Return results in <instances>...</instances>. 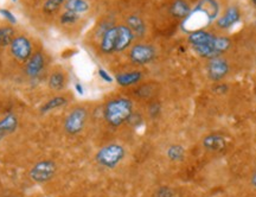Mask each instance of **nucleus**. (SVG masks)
I'll use <instances>...</instances> for the list:
<instances>
[{
    "label": "nucleus",
    "instance_id": "nucleus-19",
    "mask_svg": "<svg viewBox=\"0 0 256 197\" xmlns=\"http://www.w3.org/2000/svg\"><path fill=\"white\" fill-rule=\"evenodd\" d=\"M203 146L211 152H220L226 146V141L224 137L220 134H210L203 139Z\"/></svg>",
    "mask_w": 256,
    "mask_h": 197
},
{
    "label": "nucleus",
    "instance_id": "nucleus-12",
    "mask_svg": "<svg viewBox=\"0 0 256 197\" xmlns=\"http://www.w3.org/2000/svg\"><path fill=\"white\" fill-rule=\"evenodd\" d=\"M44 68H46V56L42 51H37L25 63V74L30 79H37L43 73Z\"/></svg>",
    "mask_w": 256,
    "mask_h": 197
},
{
    "label": "nucleus",
    "instance_id": "nucleus-34",
    "mask_svg": "<svg viewBox=\"0 0 256 197\" xmlns=\"http://www.w3.org/2000/svg\"><path fill=\"white\" fill-rule=\"evenodd\" d=\"M250 3H252V5L254 6V8H256V0H250Z\"/></svg>",
    "mask_w": 256,
    "mask_h": 197
},
{
    "label": "nucleus",
    "instance_id": "nucleus-24",
    "mask_svg": "<svg viewBox=\"0 0 256 197\" xmlns=\"http://www.w3.org/2000/svg\"><path fill=\"white\" fill-rule=\"evenodd\" d=\"M14 29L11 27L0 28V48L8 47L14 40Z\"/></svg>",
    "mask_w": 256,
    "mask_h": 197
},
{
    "label": "nucleus",
    "instance_id": "nucleus-8",
    "mask_svg": "<svg viewBox=\"0 0 256 197\" xmlns=\"http://www.w3.org/2000/svg\"><path fill=\"white\" fill-rule=\"evenodd\" d=\"M206 76L212 82H222L230 73V63L224 56L214 57L206 62Z\"/></svg>",
    "mask_w": 256,
    "mask_h": 197
},
{
    "label": "nucleus",
    "instance_id": "nucleus-33",
    "mask_svg": "<svg viewBox=\"0 0 256 197\" xmlns=\"http://www.w3.org/2000/svg\"><path fill=\"white\" fill-rule=\"evenodd\" d=\"M252 186L256 189V170L254 171V173H252Z\"/></svg>",
    "mask_w": 256,
    "mask_h": 197
},
{
    "label": "nucleus",
    "instance_id": "nucleus-27",
    "mask_svg": "<svg viewBox=\"0 0 256 197\" xmlns=\"http://www.w3.org/2000/svg\"><path fill=\"white\" fill-rule=\"evenodd\" d=\"M153 94H154V88H153L152 85H148V83L142 85L136 89V95L140 99H150L152 98Z\"/></svg>",
    "mask_w": 256,
    "mask_h": 197
},
{
    "label": "nucleus",
    "instance_id": "nucleus-15",
    "mask_svg": "<svg viewBox=\"0 0 256 197\" xmlns=\"http://www.w3.org/2000/svg\"><path fill=\"white\" fill-rule=\"evenodd\" d=\"M191 5L188 0H174L168 8V14L171 17L178 21H186L188 16L191 15Z\"/></svg>",
    "mask_w": 256,
    "mask_h": 197
},
{
    "label": "nucleus",
    "instance_id": "nucleus-23",
    "mask_svg": "<svg viewBox=\"0 0 256 197\" xmlns=\"http://www.w3.org/2000/svg\"><path fill=\"white\" fill-rule=\"evenodd\" d=\"M166 156H168V159L172 161H180L182 159H184L185 150L182 145H170L168 150H166Z\"/></svg>",
    "mask_w": 256,
    "mask_h": 197
},
{
    "label": "nucleus",
    "instance_id": "nucleus-29",
    "mask_svg": "<svg viewBox=\"0 0 256 197\" xmlns=\"http://www.w3.org/2000/svg\"><path fill=\"white\" fill-rule=\"evenodd\" d=\"M162 111V106L159 102H152L148 107V114L151 118H156Z\"/></svg>",
    "mask_w": 256,
    "mask_h": 197
},
{
    "label": "nucleus",
    "instance_id": "nucleus-32",
    "mask_svg": "<svg viewBox=\"0 0 256 197\" xmlns=\"http://www.w3.org/2000/svg\"><path fill=\"white\" fill-rule=\"evenodd\" d=\"M75 90H76V92L78 93L80 95H83V94H84V88H83V86H82L81 83H80V82L75 83Z\"/></svg>",
    "mask_w": 256,
    "mask_h": 197
},
{
    "label": "nucleus",
    "instance_id": "nucleus-36",
    "mask_svg": "<svg viewBox=\"0 0 256 197\" xmlns=\"http://www.w3.org/2000/svg\"><path fill=\"white\" fill-rule=\"evenodd\" d=\"M0 140H2V137H0Z\"/></svg>",
    "mask_w": 256,
    "mask_h": 197
},
{
    "label": "nucleus",
    "instance_id": "nucleus-25",
    "mask_svg": "<svg viewBox=\"0 0 256 197\" xmlns=\"http://www.w3.org/2000/svg\"><path fill=\"white\" fill-rule=\"evenodd\" d=\"M66 0H46L43 4V12L46 15H55L58 10L64 6Z\"/></svg>",
    "mask_w": 256,
    "mask_h": 197
},
{
    "label": "nucleus",
    "instance_id": "nucleus-1",
    "mask_svg": "<svg viewBox=\"0 0 256 197\" xmlns=\"http://www.w3.org/2000/svg\"><path fill=\"white\" fill-rule=\"evenodd\" d=\"M134 113L133 101L126 96H116L106 103L104 118L110 127H120L128 122Z\"/></svg>",
    "mask_w": 256,
    "mask_h": 197
},
{
    "label": "nucleus",
    "instance_id": "nucleus-4",
    "mask_svg": "<svg viewBox=\"0 0 256 197\" xmlns=\"http://www.w3.org/2000/svg\"><path fill=\"white\" fill-rule=\"evenodd\" d=\"M88 117L89 114L87 108L83 107V106H76V107L72 108L64 119V131L70 135L80 134L87 125Z\"/></svg>",
    "mask_w": 256,
    "mask_h": 197
},
{
    "label": "nucleus",
    "instance_id": "nucleus-2",
    "mask_svg": "<svg viewBox=\"0 0 256 197\" xmlns=\"http://www.w3.org/2000/svg\"><path fill=\"white\" fill-rule=\"evenodd\" d=\"M126 157V148L121 144L110 143L102 146L96 153L95 159L104 169H115Z\"/></svg>",
    "mask_w": 256,
    "mask_h": 197
},
{
    "label": "nucleus",
    "instance_id": "nucleus-22",
    "mask_svg": "<svg viewBox=\"0 0 256 197\" xmlns=\"http://www.w3.org/2000/svg\"><path fill=\"white\" fill-rule=\"evenodd\" d=\"M18 127V118L14 114H8L0 120V137L12 133Z\"/></svg>",
    "mask_w": 256,
    "mask_h": 197
},
{
    "label": "nucleus",
    "instance_id": "nucleus-5",
    "mask_svg": "<svg viewBox=\"0 0 256 197\" xmlns=\"http://www.w3.org/2000/svg\"><path fill=\"white\" fill-rule=\"evenodd\" d=\"M156 57V48L152 44L144 43V42L134 43L128 51V59L136 66H146V64L152 63Z\"/></svg>",
    "mask_w": 256,
    "mask_h": 197
},
{
    "label": "nucleus",
    "instance_id": "nucleus-31",
    "mask_svg": "<svg viewBox=\"0 0 256 197\" xmlns=\"http://www.w3.org/2000/svg\"><path fill=\"white\" fill-rule=\"evenodd\" d=\"M156 197H174V192H172V190L170 188H160L158 190V192H156Z\"/></svg>",
    "mask_w": 256,
    "mask_h": 197
},
{
    "label": "nucleus",
    "instance_id": "nucleus-18",
    "mask_svg": "<svg viewBox=\"0 0 256 197\" xmlns=\"http://www.w3.org/2000/svg\"><path fill=\"white\" fill-rule=\"evenodd\" d=\"M69 99L64 95H55L50 98L40 107V114H48V113L55 111V109L62 108L64 106L68 105Z\"/></svg>",
    "mask_w": 256,
    "mask_h": 197
},
{
    "label": "nucleus",
    "instance_id": "nucleus-13",
    "mask_svg": "<svg viewBox=\"0 0 256 197\" xmlns=\"http://www.w3.org/2000/svg\"><path fill=\"white\" fill-rule=\"evenodd\" d=\"M134 41H136V36L126 24L118 25V43L115 53L121 54L128 50L134 44Z\"/></svg>",
    "mask_w": 256,
    "mask_h": 197
},
{
    "label": "nucleus",
    "instance_id": "nucleus-26",
    "mask_svg": "<svg viewBox=\"0 0 256 197\" xmlns=\"http://www.w3.org/2000/svg\"><path fill=\"white\" fill-rule=\"evenodd\" d=\"M80 18H81L80 15H76L74 12L66 11L64 10L63 14H60V23L64 25V27H72V25H75L80 21Z\"/></svg>",
    "mask_w": 256,
    "mask_h": 197
},
{
    "label": "nucleus",
    "instance_id": "nucleus-7",
    "mask_svg": "<svg viewBox=\"0 0 256 197\" xmlns=\"http://www.w3.org/2000/svg\"><path fill=\"white\" fill-rule=\"evenodd\" d=\"M57 171V165L54 160L44 159L37 161L34 166L31 167L28 176L32 182L38 184L48 183L55 177Z\"/></svg>",
    "mask_w": 256,
    "mask_h": 197
},
{
    "label": "nucleus",
    "instance_id": "nucleus-20",
    "mask_svg": "<svg viewBox=\"0 0 256 197\" xmlns=\"http://www.w3.org/2000/svg\"><path fill=\"white\" fill-rule=\"evenodd\" d=\"M63 8L66 11L82 16L90 10V4H89L88 0H66Z\"/></svg>",
    "mask_w": 256,
    "mask_h": 197
},
{
    "label": "nucleus",
    "instance_id": "nucleus-28",
    "mask_svg": "<svg viewBox=\"0 0 256 197\" xmlns=\"http://www.w3.org/2000/svg\"><path fill=\"white\" fill-rule=\"evenodd\" d=\"M0 15H2V17L8 21V23H10V24L14 25L17 23V18H16V16L8 9H0Z\"/></svg>",
    "mask_w": 256,
    "mask_h": 197
},
{
    "label": "nucleus",
    "instance_id": "nucleus-14",
    "mask_svg": "<svg viewBox=\"0 0 256 197\" xmlns=\"http://www.w3.org/2000/svg\"><path fill=\"white\" fill-rule=\"evenodd\" d=\"M217 36L215 32H211L206 29H198V30H194L188 32V43L191 45L192 48L200 47V45H206L210 43Z\"/></svg>",
    "mask_w": 256,
    "mask_h": 197
},
{
    "label": "nucleus",
    "instance_id": "nucleus-35",
    "mask_svg": "<svg viewBox=\"0 0 256 197\" xmlns=\"http://www.w3.org/2000/svg\"><path fill=\"white\" fill-rule=\"evenodd\" d=\"M12 2H17V0H12Z\"/></svg>",
    "mask_w": 256,
    "mask_h": 197
},
{
    "label": "nucleus",
    "instance_id": "nucleus-11",
    "mask_svg": "<svg viewBox=\"0 0 256 197\" xmlns=\"http://www.w3.org/2000/svg\"><path fill=\"white\" fill-rule=\"evenodd\" d=\"M116 43H118V25H113L108 30L104 32L100 37V44L98 49L102 55L110 56V55L116 54Z\"/></svg>",
    "mask_w": 256,
    "mask_h": 197
},
{
    "label": "nucleus",
    "instance_id": "nucleus-10",
    "mask_svg": "<svg viewBox=\"0 0 256 197\" xmlns=\"http://www.w3.org/2000/svg\"><path fill=\"white\" fill-rule=\"evenodd\" d=\"M241 10L238 5H229L224 11H222V14L214 24H215L217 30L228 31L241 21Z\"/></svg>",
    "mask_w": 256,
    "mask_h": 197
},
{
    "label": "nucleus",
    "instance_id": "nucleus-6",
    "mask_svg": "<svg viewBox=\"0 0 256 197\" xmlns=\"http://www.w3.org/2000/svg\"><path fill=\"white\" fill-rule=\"evenodd\" d=\"M220 12H222V9H220L218 0H200L191 14L197 15V18L200 17L204 24H214L220 17Z\"/></svg>",
    "mask_w": 256,
    "mask_h": 197
},
{
    "label": "nucleus",
    "instance_id": "nucleus-30",
    "mask_svg": "<svg viewBox=\"0 0 256 197\" xmlns=\"http://www.w3.org/2000/svg\"><path fill=\"white\" fill-rule=\"evenodd\" d=\"M98 76H100L102 80L106 81V82H108V83H112L114 81V79L110 75V74H108L107 70L102 69V68H98Z\"/></svg>",
    "mask_w": 256,
    "mask_h": 197
},
{
    "label": "nucleus",
    "instance_id": "nucleus-21",
    "mask_svg": "<svg viewBox=\"0 0 256 197\" xmlns=\"http://www.w3.org/2000/svg\"><path fill=\"white\" fill-rule=\"evenodd\" d=\"M48 86L52 92H62L66 86V76L63 72H54L48 80Z\"/></svg>",
    "mask_w": 256,
    "mask_h": 197
},
{
    "label": "nucleus",
    "instance_id": "nucleus-9",
    "mask_svg": "<svg viewBox=\"0 0 256 197\" xmlns=\"http://www.w3.org/2000/svg\"><path fill=\"white\" fill-rule=\"evenodd\" d=\"M10 51H11L14 59L17 60L18 62L26 63L28 59L34 55V47L28 37L17 36L10 44Z\"/></svg>",
    "mask_w": 256,
    "mask_h": 197
},
{
    "label": "nucleus",
    "instance_id": "nucleus-3",
    "mask_svg": "<svg viewBox=\"0 0 256 197\" xmlns=\"http://www.w3.org/2000/svg\"><path fill=\"white\" fill-rule=\"evenodd\" d=\"M232 42L229 37L223 36V35H217L210 43L206 45H200V47L192 48L194 53L202 59L210 60L214 57L224 56V54H226L232 48Z\"/></svg>",
    "mask_w": 256,
    "mask_h": 197
},
{
    "label": "nucleus",
    "instance_id": "nucleus-17",
    "mask_svg": "<svg viewBox=\"0 0 256 197\" xmlns=\"http://www.w3.org/2000/svg\"><path fill=\"white\" fill-rule=\"evenodd\" d=\"M142 79H144V74L142 72H139V70L120 73L115 76V81H116L118 85L121 87L136 86L138 83L142 82Z\"/></svg>",
    "mask_w": 256,
    "mask_h": 197
},
{
    "label": "nucleus",
    "instance_id": "nucleus-16",
    "mask_svg": "<svg viewBox=\"0 0 256 197\" xmlns=\"http://www.w3.org/2000/svg\"><path fill=\"white\" fill-rule=\"evenodd\" d=\"M124 24L132 30L134 36H136V38L138 40H142V38L146 36V32H147L146 23L142 19V17H140L139 15L136 14L130 15L126 18V23H124Z\"/></svg>",
    "mask_w": 256,
    "mask_h": 197
}]
</instances>
